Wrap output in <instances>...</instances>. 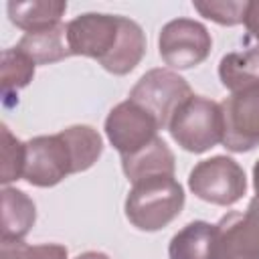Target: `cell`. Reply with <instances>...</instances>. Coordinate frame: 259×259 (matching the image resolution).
Returning a JSON list of instances; mask_svg holds the SVG:
<instances>
[{"label":"cell","instance_id":"obj_1","mask_svg":"<svg viewBox=\"0 0 259 259\" xmlns=\"http://www.w3.org/2000/svg\"><path fill=\"white\" fill-rule=\"evenodd\" d=\"M184 208V188L174 176L136 182L125 198L127 221L146 233L168 227Z\"/></svg>","mask_w":259,"mask_h":259},{"label":"cell","instance_id":"obj_2","mask_svg":"<svg viewBox=\"0 0 259 259\" xmlns=\"http://www.w3.org/2000/svg\"><path fill=\"white\" fill-rule=\"evenodd\" d=\"M172 140L190 154H202L223 144L221 105L202 95L188 97L168 123Z\"/></svg>","mask_w":259,"mask_h":259},{"label":"cell","instance_id":"obj_3","mask_svg":"<svg viewBox=\"0 0 259 259\" xmlns=\"http://www.w3.org/2000/svg\"><path fill=\"white\" fill-rule=\"evenodd\" d=\"M188 97H192L190 85L170 69H152L144 73L127 95L130 101L156 119L160 130L168 127L172 115Z\"/></svg>","mask_w":259,"mask_h":259},{"label":"cell","instance_id":"obj_4","mask_svg":"<svg viewBox=\"0 0 259 259\" xmlns=\"http://www.w3.org/2000/svg\"><path fill=\"white\" fill-rule=\"evenodd\" d=\"M188 188L194 196L217 206H231L247 192L245 170L229 156H212L198 162L188 174Z\"/></svg>","mask_w":259,"mask_h":259},{"label":"cell","instance_id":"obj_5","mask_svg":"<svg viewBox=\"0 0 259 259\" xmlns=\"http://www.w3.org/2000/svg\"><path fill=\"white\" fill-rule=\"evenodd\" d=\"M69 174H75V158L63 132L36 136L26 142L24 180L38 188L57 186Z\"/></svg>","mask_w":259,"mask_h":259},{"label":"cell","instance_id":"obj_6","mask_svg":"<svg viewBox=\"0 0 259 259\" xmlns=\"http://www.w3.org/2000/svg\"><path fill=\"white\" fill-rule=\"evenodd\" d=\"M212 38L206 26L192 18H176L162 26L158 49L162 61L172 69H192L210 55Z\"/></svg>","mask_w":259,"mask_h":259},{"label":"cell","instance_id":"obj_7","mask_svg":"<svg viewBox=\"0 0 259 259\" xmlns=\"http://www.w3.org/2000/svg\"><path fill=\"white\" fill-rule=\"evenodd\" d=\"M221 105L223 146L243 154L259 146V87L231 93Z\"/></svg>","mask_w":259,"mask_h":259},{"label":"cell","instance_id":"obj_8","mask_svg":"<svg viewBox=\"0 0 259 259\" xmlns=\"http://www.w3.org/2000/svg\"><path fill=\"white\" fill-rule=\"evenodd\" d=\"M121 16L85 12L67 22V45L71 55L103 61L119 38Z\"/></svg>","mask_w":259,"mask_h":259},{"label":"cell","instance_id":"obj_9","mask_svg":"<svg viewBox=\"0 0 259 259\" xmlns=\"http://www.w3.org/2000/svg\"><path fill=\"white\" fill-rule=\"evenodd\" d=\"M158 130L156 119L130 99L117 103L105 119V136L119 156H130L154 142Z\"/></svg>","mask_w":259,"mask_h":259},{"label":"cell","instance_id":"obj_10","mask_svg":"<svg viewBox=\"0 0 259 259\" xmlns=\"http://www.w3.org/2000/svg\"><path fill=\"white\" fill-rule=\"evenodd\" d=\"M219 259H259V196L245 212H229L217 223Z\"/></svg>","mask_w":259,"mask_h":259},{"label":"cell","instance_id":"obj_11","mask_svg":"<svg viewBox=\"0 0 259 259\" xmlns=\"http://www.w3.org/2000/svg\"><path fill=\"white\" fill-rule=\"evenodd\" d=\"M174 162L176 160L172 150L166 146L162 138H156L142 150L130 156H121V170L127 176V180L136 184L158 176H174Z\"/></svg>","mask_w":259,"mask_h":259},{"label":"cell","instance_id":"obj_12","mask_svg":"<svg viewBox=\"0 0 259 259\" xmlns=\"http://www.w3.org/2000/svg\"><path fill=\"white\" fill-rule=\"evenodd\" d=\"M170 259H219L217 225L192 221L182 227L168 245Z\"/></svg>","mask_w":259,"mask_h":259},{"label":"cell","instance_id":"obj_13","mask_svg":"<svg viewBox=\"0 0 259 259\" xmlns=\"http://www.w3.org/2000/svg\"><path fill=\"white\" fill-rule=\"evenodd\" d=\"M144 55H146V34L142 26L136 20L121 16L119 38L113 51L99 65L113 75H127L140 65Z\"/></svg>","mask_w":259,"mask_h":259},{"label":"cell","instance_id":"obj_14","mask_svg":"<svg viewBox=\"0 0 259 259\" xmlns=\"http://www.w3.org/2000/svg\"><path fill=\"white\" fill-rule=\"evenodd\" d=\"M36 221V206L28 194L18 188H2V243L22 241Z\"/></svg>","mask_w":259,"mask_h":259},{"label":"cell","instance_id":"obj_15","mask_svg":"<svg viewBox=\"0 0 259 259\" xmlns=\"http://www.w3.org/2000/svg\"><path fill=\"white\" fill-rule=\"evenodd\" d=\"M8 18L14 26L24 32H38L61 24V16L67 12V2L63 0H10L6 4Z\"/></svg>","mask_w":259,"mask_h":259},{"label":"cell","instance_id":"obj_16","mask_svg":"<svg viewBox=\"0 0 259 259\" xmlns=\"http://www.w3.org/2000/svg\"><path fill=\"white\" fill-rule=\"evenodd\" d=\"M219 77L223 87L231 93L259 87V47L247 51H235L221 59Z\"/></svg>","mask_w":259,"mask_h":259},{"label":"cell","instance_id":"obj_17","mask_svg":"<svg viewBox=\"0 0 259 259\" xmlns=\"http://www.w3.org/2000/svg\"><path fill=\"white\" fill-rule=\"evenodd\" d=\"M16 49L22 51L34 65H49L63 61L71 57L67 45V24H57L53 28L38 32H26L18 40Z\"/></svg>","mask_w":259,"mask_h":259},{"label":"cell","instance_id":"obj_18","mask_svg":"<svg viewBox=\"0 0 259 259\" xmlns=\"http://www.w3.org/2000/svg\"><path fill=\"white\" fill-rule=\"evenodd\" d=\"M67 138L73 158H75V174L89 170L103 152V140L97 130L91 125H69L61 130Z\"/></svg>","mask_w":259,"mask_h":259},{"label":"cell","instance_id":"obj_19","mask_svg":"<svg viewBox=\"0 0 259 259\" xmlns=\"http://www.w3.org/2000/svg\"><path fill=\"white\" fill-rule=\"evenodd\" d=\"M34 63L16 47L4 49L0 59V81H2V95L4 99L18 89L26 87L34 77Z\"/></svg>","mask_w":259,"mask_h":259},{"label":"cell","instance_id":"obj_20","mask_svg":"<svg viewBox=\"0 0 259 259\" xmlns=\"http://www.w3.org/2000/svg\"><path fill=\"white\" fill-rule=\"evenodd\" d=\"M24 162H26V142H20L12 136V132L2 125V170L0 182L10 184L24 176Z\"/></svg>","mask_w":259,"mask_h":259},{"label":"cell","instance_id":"obj_21","mask_svg":"<svg viewBox=\"0 0 259 259\" xmlns=\"http://www.w3.org/2000/svg\"><path fill=\"white\" fill-rule=\"evenodd\" d=\"M192 6L204 18L223 26L241 24L245 20V10H247V2H237V0H206V2H192Z\"/></svg>","mask_w":259,"mask_h":259},{"label":"cell","instance_id":"obj_22","mask_svg":"<svg viewBox=\"0 0 259 259\" xmlns=\"http://www.w3.org/2000/svg\"><path fill=\"white\" fill-rule=\"evenodd\" d=\"M0 259H67V247L59 243L26 245L22 241L0 243Z\"/></svg>","mask_w":259,"mask_h":259},{"label":"cell","instance_id":"obj_23","mask_svg":"<svg viewBox=\"0 0 259 259\" xmlns=\"http://www.w3.org/2000/svg\"><path fill=\"white\" fill-rule=\"evenodd\" d=\"M245 26L247 32L259 40V0H251L247 2V10H245Z\"/></svg>","mask_w":259,"mask_h":259},{"label":"cell","instance_id":"obj_24","mask_svg":"<svg viewBox=\"0 0 259 259\" xmlns=\"http://www.w3.org/2000/svg\"><path fill=\"white\" fill-rule=\"evenodd\" d=\"M75 259H109V257L105 253H101V251H85V253L77 255Z\"/></svg>","mask_w":259,"mask_h":259},{"label":"cell","instance_id":"obj_25","mask_svg":"<svg viewBox=\"0 0 259 259\" xmlns=\"http://www.w3.org/2000/svg\"><path fill=\"white\" fill-rule=\"evenodd\" d=\"M253 188H255V194L259 196V160L253 166Z\"/></svg>","mask_w":259,"mask_h":259}]
</instances>
